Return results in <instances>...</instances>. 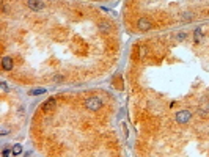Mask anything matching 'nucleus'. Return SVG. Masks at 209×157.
Returning <instances> with one entry per match:
<instances>
[{
    "label": "nucleus",
    "mask_w": 209,
    "mask_h": 157,
    "mask_svg": "<svg viewBox=\"0 0 209 157\" xmlns=\"http://www.w3.org/2000/svg\"><path fill=\"white\" fill-rule=\"evenodd\" d=\"M101 105H102V102H101L99 97H88L85 101V107L88 110H93V112H98L101 108Z\"/></svg>",
    "instance_id": "obj_1"
},
{
    "label": "nucleus",
    "mask_w": 209,
    "mask_h": 157,
    "mask_svg": "<svg viewBox=\"0 0 209 157\" xmlns=\"http://www.w3.org/2000/svg\"><path fill=\"white\" fill-rule=\"evenodd\" d=\"M27 7L33 11H39L44 8V2H41V0H27Z\"/></svg>",
    "instance_id": "obj_2"
},
{
    "label": "nucleus",
    "mask_w": 209,
    "mask_h": 157,
    "mask_svg": "<svg viewBox=\"0 0 209 157\" xmlns=\"http://www.w3.org/2000/svg\"><path fill=\"white\" fill-rule=\"evenodd\" d=\"M189 119H190V113L187 112V110H182V112H178L176 113V121H178V123L184 124V123H187Z\"/></svg>",
    "instance_id": "obj_3"
},
{
    "label": "nucleus",
    "mask_w": 209,
    "mask_h": 157,
    "mask_svg": "<svg viewBox=\"0 0 209 157\" xmlns=\"http://www.w3.org/2000/svg\"><path fill=\"white\" fill-rule=\"evenodd\" d=\"M138 28L142 32H146V30L151 28V22H149L146 17H140V19H138Z\"/></svg>",
    "instance_id": "obj_4"
},
{
    "label": "nucleus",
    "mask_w": 209,
    "mask_h": 157,
    "mask_svg": "<svg viewBox=\"0 0 209 157\" xmlns=\"http://www.w3.org/2000/svg\"><path fill=\"white\" fill-rule=\"evenodd\" d=\"M98 27H99L102 32H110V30H112V24H110L109 21H99V22H98Z\"/></svg>",
    "instance_id": "obj_5"
},
{
    "label": "nucleus",
    "mask_w": 209,
    "mask_h": 157,
    "mask_svg": "<svg viewBox=\"0 0 209 157\" xmlns=\"http://www.w3.org/2000/svg\"><path fill=\"white\" fill-rule=\"evenodd\" d=\"M2 65H3V69H5V71H10V69L13 68V60H11L10 57H3Z\"/></svg>",
    "instance_id": "obj_6"
},
{
    "label": "nucleus",
    "mask_w": 209,
    "mask_h": 157,
    "mask_svg": "<svg viewBox=\"0 0 209 157\" xmlns=\"http://www.w3.org/2000/svg\"><path fill=\"white\" fill-rule=\"evenodd\" d=\"M53 107H55V99H52V97H50L49 101H46V102H44L43 110H44V112H49V110H52Z\"/></svg>",
    "instance_id": "obj_7"
},
{
    "label": "nucleus",
    "mask_w": 209,
    "mask_h": 157,
    "mask_svg": "<svg viewBox=\"0 0 209 157\" xmlns=\"http://www.w3.org/2000/svg\"><path fill=\"white\" fill-rule=\"evenodd\" d=\"M44 93H46L44 88H35V90L30 91V94H32V96H36V94H44Z\"/></svg>",
    "instance_id": "obj_8"
},
{
    "label": "nucleus",
    "mask_w": 209,
    "mask_h": 157,
    "mask_svg": "<svg viewBox=\"0 0 209 157\" xmlns=\"http://www.w3.org/2000/svg\"><path fill=\"white\" fill-rule=\"evenodd\" d=\"M21 152H22V146H21V144H14V146H13V155H17Z\"/></svg>",
    "instance_id": "obj_9"
},
{
    "label": "nucleus",
    "mask_w": 209,
    "mask_h": 157,
    "mask_svg": "<svg viewBox=\"0 0 209 157\" xmlns=\"http://www.w3.org/2000/svg\"><path fill=\"white\" fill-rule=\"evenodd\" d=\"M192 17H193V13H190V11H186V13L182 14V19L184 21H192Z\"/></svg>",
    "instance_id": "obj_10"
},
{
    "label": "nucleus",
    "mask_w": 209,
    "mask_h": 157,
    "mask_svg": "<svg viewBox=\"0 0 209 157\" xmlns=\"http://www.w3.org/2000/svg\"><path fill=\"white\" fill-rule=\"evenodd\" d=\"M186 38H187L186 33H178L176 35V39H178V41H182V39H186Z\"/></svg>",
    "instance_id": "obj_11"
},
{
    "label": "nucleus",
    "mask_w": 209,
    "mask_h": 157,
    "mask_svg": "<svg viewBox=\"0 0 209 157\" xmlns=\"http://www.w3.org/2000/svg\"><path fill=\"white\" fill-rule=\"evenodd\" d=\"M200 36H201V28H196L195 30V41H200Z\"/></svg>",
    "instance_id": "obj_12"
},
{
    "label": "nucleus",
    "mask_w": 209,
    "mask_h": 157,
    "mask_svg": "<svg viewBox=\"0 0 209 157\" xmlns=\"http://www.w3.org/2000/svg\"><path fill=\"white\" fill-rule=\"evenodd\" d=\"M0 90H2V91H7V83H5V82L0 83Z\"/></svg>",
    "instance_id": "obj_13"
},
{
    "label": "nucleus",
    "mask_w": 209,
    "mask_h": 157,
    "mask_svg": "<svg viewBox=\"0 0 209 157\" xmlns=\"http://www.w3.org/2000/svg\"><path fill=\"white\" fill-rule=\"evenodd\" d=\"M3 157H10V151L8 149H3V154H2Z\"/></svg>",
    "instance_id": "obj_14"
},
{
    "label": "nucleus",
    "mask_w": 209,
    "mask_h": 157,
    "mask_svg": "<svg viewBox=\"0 0 209 157\" xmlns=\"http://www.w3.org/2000/svg\"><path fill=\"white\" fill-rule=\"evenodd\" d=\"M61 79H63L61 75H57V77H55V82H61Z\"/></svg>",
    "instance_id": "obj_15"
},
{
    "label": "nucleus",
    "mask_w": 209,
    "mask_h": 157,
    "mask_svg": "<svg viewBox=\"0 0 209 157\" xmlns=\"http://www.w3.org/2000/svg\"><path fill=\"white\" fill-rule=\"evenodd\" d=\"M8 132H10L8 129H3V130H2V135H7V133H8Z\"/></svg>",
    "instance_id": "obj_16"
}]
</instances>
